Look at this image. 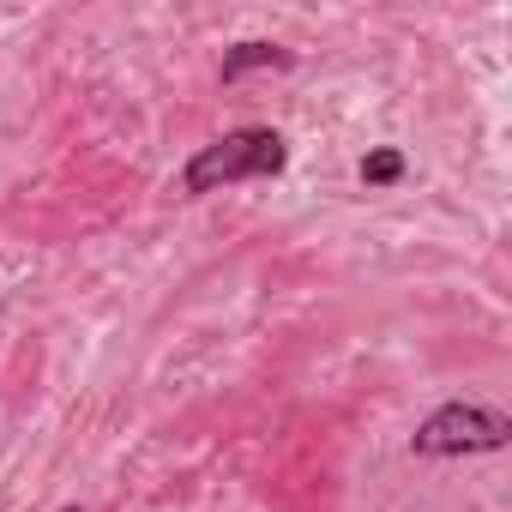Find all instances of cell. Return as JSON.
<instances>
[{
    "instance_id": "cell-2",
    "label": "cell",
    "mask_w": 512,
    "mask_h": 512,
    "mask_svg": "<svg viewBox=\"0 0 512 512\" xmlns=\"http://www.w3.org/2000/svg\"><path fill=\"white\" fill-rule=\"evenodd\" d=\"M506 440H512V416H500L488 404H440L410 434V452L416 458H464V452H500Z\"/></svg>"
},
{
    "instance_id": "cell-3",
    "label": "cell",
    "mask_w": 512,
    "mask_h": 512,
    "mask_svg": "<svg viewBox=\"0 0 512 512\" xmlns=\"http://www.w3.org/2000/svg\"><path fill=\"white\" fill-rule=\"evenodd\" d=\"M253 67H290V49L260 43V37H253V43H235V49L223 55V67H217V79H223V85H235V79H241V73H253Z\"/></svg>"
},
{
    "instance_id": "cell-1",
    "label": "cell",
    "mask_w": 512,
    "mask_h": 512,
    "mask_svg": "<svg viewBox=\"0 0 512 512\" xmlns=\"http://www.w3.org/2000/svg\"><path fill=\"white\" fill-rule=\"evenodd\" d=\"M290 163V145L278 127H235L211 145H199L181 169V193H217V187H235V181H272L284 175Z\"/></svg>"
},
{
    "instance_id": "cell-4",
    "label": "cell",
    "mask_w": 512,
    "mask_h": 512,
    "mask_svg": "<svg viewBox=\"0 0 512 512\" xmlns=\"http://www.w3.org/2000/svg\"><path fill=\"white\" fill-rule=\"evenodd\" d=\"M404 169H410V163H404V151H398V145H380V151H368V157H362V187H398V181H404Z\"/></svg>"
},
{
    "instance_id": "cell-5",
    "label": "cell",
    "mask_w": 512,
    "mask_h": 512,
    "mask_svg": "<svg viewBox=\"0 0 512 512\" xmlns=\"http://www.w3.org/2000/svg\"><path fill=\"white\" fill-rule=\"evenodd\" d=\"M61 512H79V506H61Z\"/></svg>"
}]
</instances>
